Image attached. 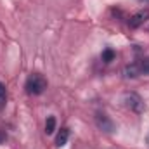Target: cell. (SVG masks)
<instances>
[{"label": "cell", "instance_id": "cell-3", "mask_svg": "<svg viewBox=\"0 0 149 149\" xmlns=\"http://www.w3.org/2000/svg\"><path fill=\"white\" fill-rule=\"evenodd\" d=\"M146 19H149V9H144V10L135 12V14L128 19V26H130V28H139L141 24H144Z\"/></svg>", "mask_w": 149, "mask_h": 149}, {"label": "cell", "instance_id": "cell-9", "mask_svg": "<svg viewBox=\"0 0 149 149\" xmlns=\"http://www.w3.org/2000/svg\"><path fill=\"white\" fill-rule=\"evenodd\" d=\"M139 68H141V73H149V59H142L139 63Z\"/></svg>", "mask_w": 149, "mask_h": 149}, {"label": "cell", "instance_id": "cell-2", "mask_svg": "<svg viewBox=\"0 0 149 149\" xmlns=\"http://www.w3.org/2000/svg\"><path fill=\"white\" fill-rule=\"evenodd\" d=\"M123 102H125V106H127L128 109H132L134 113H142L144 111V102H142L141 95L135 94V92H127V94L123 95Z\"/></svg>", "mask_w": 149, "mask_h": 149}, {"label": "cell", "instance_id": "cell-5", "mask_svg": "<svg viewBox=\"0 0 149 149\" xmlns=\"http://www.w3.org/2000/svg\"><path fill=\"white\" fill-rule=\"evenodd\" d=\"M68 137H70V132H68L66 128H63V130L57 134V137H56V146H57V148H63V146L68 142Z\"/></svg>", "mask_w": 149, "mask_h": 149}, {"label": "cell", "instance_id": "cell-12", "mask_svg": "<svg viewBox=\"0 0 149 149\" xmlns=\"http://www.w3.org/2000/svg\"><path fill=\"white\" fill-rule=\"evenodd\" d=\"M148 144H149V134H148Z\"/></svg>", "mask_w": 149, "mask_h": 149}, {"label": "cell", "instance_id": "cell-8", "mask_svg": "<svg viewBox=\"0 0 149 149\" xmlns=\"http://www.w3.org/2000/svg\"><path fill=\"white\" fill-rule=\"evenodd\" d=\"M114 56H116V54H114V50L106 49V50L102 52V61H104V63H111L113 59H114Z\"/></svg>", "mask_w": 149, "mask_h": 149}, {"label": "cell", "instance_id": "cell-7", "mask_svg": "<svg viewBox=\"0 0 149 149\" xmlns=\"http://www.w3.org/2000/svg\"><path fill=\"white\" fill-rule=\"evenodd\" d=\"M54 130H56V118L54 116H49L47 121H45V134L50 135V134H54Z\"/></svg>", "mask_w": 149, "mask_h": 149}, {"label": "cell", "instance_id": "cell-6", "mask_svg": "<svg viewBox=\"0 0 149 149\" xmlns=\"http://www.w3.org/2000/svg\"><path fill=\"white\" fill-rule=\"evenodd\" d=\"M139 74H142L139 64H130V66L125 68V76H127V78H135V76H139Z\"/></svg>", "mask_w": 149, "mask_h": 149}, {"label": "cell", "instance_id": "cell-1", "mask_svg": "<svg viewBox=\"0 0 149 149\" xmlns=\"http://www.w3.org/2000/svg\"><path fill=\"white\" fill-rule=\"evenodd\" d=\"M26 92L30 95H40L45 88H47V80L42 76V74H31L28 80H26V85H24Z\"/></svg>", "mask_w": 149, "mask_h": 149}, {"label": "cell", "instance_id": "cell-4", "mask_svg": "<svg viewBox=\"0 0 149 149\" xmlns=\"http://www.w3.org/2000/svg\"><path fill=\"white\" fill-rule=\"evenodd\" d=\"M95 123H97V127H99L101 130H104V132H113V130H114L113 121L108 118V116H106V114H97Z\"/></svg>", "mask_w": 149, "mask_h": 149}, {"label": "cell", "instance_id": "cell-11", "mask_svg": "<svg viewBox=\"0 0 149 149\" xmlns=\"http://www.w3.org/2000/svg\"><path fill=\"white\" fill-rule=\"evenodd\" d=\"M3 141H5V135H3V134L0 132V142H3Z\"/></svg>", "mask_w": 149, "mask_h": 149}, {"label": "cell", "instance_id": "cell-13", "mask_svg": "<svg viewBox=\"0 0 149 149\" xmlns=\"http://www.w3.org/2000/svg\"><path fill=\"white\" fill-rule=\"evenodd\" d=\"M146 2H149V0H146Z\"/></svg>", "mask_w": 149, "mask_h": 149}, {"label": "cell", "instance_id": "cell-10", "mask_svg": "<svg viewBox=\"0 0 149 149\" xmlns=\"http://www.w3.org/2000/svg\"><path fill=\"white\" fill-rule=\"evenodd\" d=\"M3 99H5V85L0 83V101H3Z\"/></svg>", "mask_w": 149, "mask_h": 149}]
</instances>
